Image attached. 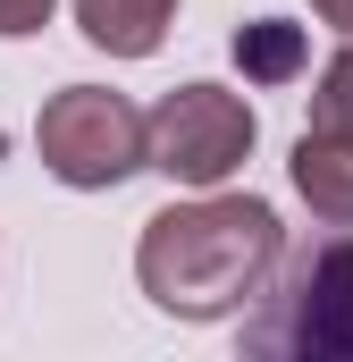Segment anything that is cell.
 <instances>
[{"mask_svg": "<svg viewBox=\"0 0 353 362\" xmlns=\"http://www.w3.org/2000/svg\"><path fill=\"white\" fill-rule=\"evenodd\" d=\"M286 253V219L269 211L261 194H227V185H202L169 211L143 219L135 236V286L152 312L169 320H236L253 312L261 278Z\"/></svg>", "mask_w": 353, "mask_h": 362, "instance_id": "cell-1", "label": "cell"}, {"mask_svg": "<svg viewBox=\"0 0 353 362\" xmlns=\"http://www.w3.org/2000/svg\"><path fill=\"white\" fill-rule=\"evenodd\" d=\"M261 312L244 320L253 354L286 362H353V228H328L303 253H277V270L253 295Z\"/></svg>", "mask_w": 353, "mask_h": 362, "instance_id": "cell-2", "label": "cell"}, {"mask_svg": "<svg viewBox=\"0 0 353 362\" xmlns=\"http://www.w3.org/2000/svg\"><path fill=\"white\" fill-rule=\"evenodd\" d=\"M261 144V110L236 85H169L152 110H143V169H160L169 185L202 194V185H227Z\"/></svg>", "mask_w": 353, "mask_h": 362, "instance_id": "cell-3", "label": "cell"}, {"mask_svg": "<svg viewBox=\"0 0 353 362\" xmlns=\"http://www.w3.org/2000/svg\"><path fill=\"white\" fill-rule=\"evenodd\" d=\"M34 160L68 194H118L143 169V110L109 85H59L34 118Z\"/></svg>", "mask_w": 353, "mask_h": 362, "instance_id": "cell-4", "label": "cell"}, {"mask_svg": "<svg viewBox=\"0 0 353 362\" xmlns=\"http://www.w3.org/2000/svg\"><path fill=\"white\" fill-rule=\"evenodd\" d=\"M176 25V0H76V34L109 59H152Z\"/></svg>", "mask_w": 353, "mask_h": 362, "instance_id": "cell-5", "label": "cell"}, {"mask_svg": "<svg viewBox=\"0 0 353 362\" xmlns=\"http://www.w3.org/2000/svg\"><path fill=\"white\" fill-rule=\"evenodd\" d=\"M286 177L303 194V211L320 228H353V144H328V135H294V160Z\"/></svg>", "mask_w": 353, "mask_h": 362, "instance_id": "cell-6", "label": "cell"}, {"mask_svg": "<svg viewBox=\"0 0 353 362\" xmlns=\"http://www.w3.org/2000/svg\"><path fill=\"white\" fill-rule=\"evenodd\" d=\"M236 68H244V85H294L303 68H311V34L294 25V17H253V25H236Z\"/></svg>", "mask_w": 353, "mask_h": 362, "instance_id": "cell-7", "label": "cell"}, {"mask_svg": "<svg viewBox=\"0 0 353 362\" xmlns=\"http://www.w3.org/2000/svg\"><path fill=\"white\" fill-rule=\"evenodd\" d=\"M303 135H328V144H353V42H337L311 76V118Z\"/></svg>", "mask_w": 353, "mask_h": 362, "instance_id": "cell-8", "label": "cell"}, {"mask_svg": "<svg viewBox=\"0 0 353 362\" xmlns=\"http://www.w3.org/2000/svg\"><path fill=\"white\" fill-rule=\"evenodd\" d=\"M51 8H59V0H0V42L42 34V25H51Z\"/></svg>", "mask_w": 353, "mask_h": 362, "instance_id": "cell-9", "label": "cell"}, {"mask_svg": "<svg viewBox=\"0 0 353 362\" xmlns=\"http://www.w3.org/2000/svg\"><path fill=\"white\" fill-rule=\"evenodd\" d=\"M311 17H320L337 42H353V0H311Z\"/></svg>", "mask_w": 353, "mask_h": 362, "instance_id": "cell-10", "label": "cell"}]
</instances>
